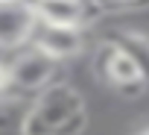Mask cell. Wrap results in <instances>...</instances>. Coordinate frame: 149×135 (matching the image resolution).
<instances>
[{
  "label": "cell",
  "mask_w": 149,
  "mask_h": 135,
  "mask_svg": "<svg viewBox=\"0 0 149 135\" xmlns=\"http://www.w3.org/2000/svg\"><path fill=\"white\" fill-rule=\"evenodd\" d=\"M102 6H111V9H143L149 6V0H100Z\"/></svg>",
  "instance_id": "obj_8"
},
{
  "label": "cell",
  "mask_w": 149,
  "mask_h": 135,
  "mask_svg": "<svg viewBox=\"0 0 149 135\" xmlns=\"http://www.w3.org/2000/svg\"><path fill=\"white\" fill-rule=\"evenodd\" d=\"M94 74L111 85L114 91H120L123 97H140L149 85L143 82L140 71H137V65L132 62V56L126 50H120L114 41H102L97 50H94Z\"/></svg>",
  "instance_id": "obj_2"
},
{
  "label": "cell",
  "mask_w": 149,
  "mask_h": 135,
  "mask_svg": "<svg viewBox=\"0 0 149 135\" xmlns=\"http://www.w3.org/2000/svg\"><path fill=\"white\" fill-rule=\"evenodd\" d=\"M108 41H114L120 50H126L132 56V62L137 65L143 82L149 85V35L137 32V30H117V32L108 35Z\"/></svg>",
  "instance_id": "obj_7"
},
{
  "label": "cell",
  "mask_w": 149,
  "mask_h": 135,
  "mask_svg": "<svg viewBox=\"0 0 149 135\" xmlns=\"http://www.w3.org/2000/svg\"><path fill=\"white\" fill-rule=\"evenodd\" d=\"M134 135H149V126H143V129H137Z\"/></svg>",
  "instance_id": "obj_10"
},
{
  "label": "cell",
  "mask_w": 149,
  "mask_h": 135,
  "mask_svg": "<svg viewBox=\"0 0 149 135\" xmlns=\"http://www.w3.org/2000/svg\"><path fill=\"white\" fill-rule=\"evenodd\" d=\"M29 44L64 65L67 59L85 53V47H88V32H85V27H56V24L35 21V30H32V35H29Z\"/></svg>",
  "instance_id": "obj_4"
},
{
  "label": "cell",
  "mask_w": 149,
  "mask_h": 135,
  "mask_svg": "<svg viewBox=\"0 0 149 135\" xmlns=\"http://www.w3.org/2000/svg\"><path fill=\"white\" fill-rule=\"evenodd\" d=\"M61 62H56L53 56L41 53L38 47L26 44L21 50H15V59L9 62V88L15 94H38L44 91L50 82H56Z\"/></svg>",
  "instance_id": "obj_3"
},
{
  "label": "cell",
  "mask_w": 149,
  "mask_h": 135,
  "mask_svg": "<svg viewBox=\"0 0 149 135\" xmlns=\"http://www.w3.org/2000/svg\"><path fill=\"white\" fill-rule=\"evenodd\" d=\"M32 0H0V50H21L35 30Z\"/></svg>",
  "instance_id": "obj_5"
},
{
  "label": "cell",
  "mask_w": 149,
  "mask_h": 135,
  "mask_svg": "<svg viewBox=\"0 0 149 135\" xmlns=\"http://www.w3.org/2000/svg\"><path fill=\"white\" fill-rule=\"evenodd\" d=\"M88 129V103L70 82H50L38 91L21 117V135H82Z\"/></svg>",
  "instance_id": "obj_1"
},
{
  "label": "cell",
  "mask_w": 149,
  "mask_h": 135,
  "mask_svg": "<svg viewBox=\"0 0 149 135\" xmlns=\"http://www.w3.org/2000/svg\"><path fill=\"white\" fill-rule=\"evenodd\" d=\"M3 94H12V88H9V62L0 59V97Z\"/></svg>",
  "instance_id": "obj_9"
},
{
  "label": "cell",
  "mask_w": 149,
  "mask_h": 135,
  "mask_svg": "<svg viewBox=\"0 0 149 135\" xmlns=\"http://www.w3.org/2000/svg\"><path fill=\"white\" fill-rule=\"evenodd\" d=\"M35 18L56 27H88L91 3L88 0H32Z\"/></svg>",
  "instance_id": "obj_6"
}]
</instances>
